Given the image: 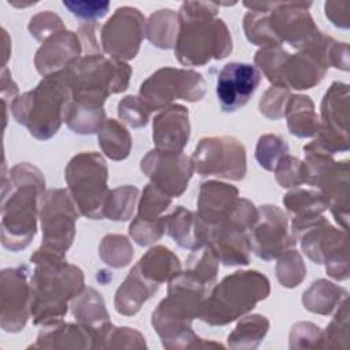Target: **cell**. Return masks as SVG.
Segmentation results:
<instances>
[{
  "label": "cell",
  "mask_w": 350,
  "mask_h": 350,
  "mask_svg": "<svg viewBox=\"0 0 350 350\" xmlns=\"http://www.w3.org/2000/svg\"><path fill=\"white\" fill-rule=\"evenodd\" d=\"M200 174L241 179L245 174V150L232 138L202 139L194 152Z\"/></svg>",
  "instance_id": "obj_6"
},
{
  "label": "cell",
  "mask_w": 350,
  "mask_h": 350,
  "mask_svg": "<svg viewBox=\"0 0 350 350\" xmlns=\"http://www.w3.org/2000/svg\"><path fill=\"white\" fill-rule=\"evenodd\" d=\"M36 180L18 190L10 197L8 205L3 204V239L4 246L12 250L25 247L36 232Z\"/></svg>",
  "instance_id": "obj_5"
},
{
  "label": "cell",
  "mask_w": 350,
  "mask_h": 350,
  "mask_svg": "<svg viewBox=\"0 0 350 350\" xmlns=\"http://www.w3.org/2000/svg\"><path fill=\"white\" fill-rule=\"evenodd\" d=\"M66 178L82 213L89 217H101L98 209L107 191V168L103 159L94 153L79 154L70 163Z\"/></svg>",
  "instance_id": "obj_4"
},
{
  "label": "cell",
  "mask_w": 350,
  "mask_h": 350,
  "mask_svg": "<svg viewBox=\"0 0 350 350\" xmlns=\"http://www.w3.org/2000/svg\"><path fill=\"white\" fill-rule=\"evenodd\" d=\"M264 221L254 228L253 241H256L257 256L269 260L287 246L286 217L276 206H264Z\"/></svg>",
  "instance_id": "obj_13"
},
{
  "label": "cell",
  "mask_w": 350,
  "mask_h": 350,
  "mask_svg": "<svg viewBox=\"0 0 350 350\" xmlns=\"http://www.w3.org/2000/svg\"><path fill=\"white\" fill-rule=\"evenodd\" d=\"M145 159L154 163V165L142 161V170L153 180V186L159 187L164 194L168 197L179 196L187 187L191 163L180 152H150Z\"/></svg>",
  "instance_id": "obj_9"
},
{
  "label": "cell",
  "mask_w": 350,
  "mask_h": 350,
  "mask_svg": "<svg viewBox=\"0 0 350 350\" xmlns=\"http://www.w3.org/2000/svg\"><path fill=\"white\" fill-rule=\"evenodd\" d=\"M268 291V280L258 272H235L215 288L206 304L201 305L200 316L211 324L232 321L253 309L254 304L265 298Z\"/></svg>",
  "instance_id": "obj_3"
},
{
  "label": "cell",
  "mask_w": 350,
  "mask_h": 350,
  "mask_svg": "<svg viewBox=\"0 0 350 350\" xmlns=\"http://www.w3.org/2000/svg\"><path fill=\"white\" fill-rule=\"evenodd\" d=\"M237 189L217 183L208 182L201 187L200 194V216L205 223H216L224 216H232L237 211L234 205Z\"/></svg>",
  "instance_id": "obj_14"
},
{
  "label": "cell",
  "mask_w": 350,
  "mask_h": 350,
  "mask_svg": "<svg viewBox=\"0 0 350 350\" xmlns=\"http://www.w3.org/2000/svg\"><path fill=\"white\" fill-rule=\"evenodd\" d=\"M45 205H42V232L46 247L51 252L63 253L68 243L64 241L62 231L72 239L75 213L67 196L63 190H52L46 196Z\"/></svg>",
  "instance_id": "obj_10"
},
{
  "label": "cell",
  "mask_w": 350,
  "mask_h": 350,
  "mask_svg": "<svg viewBox=\"0 0 350 350\" xmlns=\"http://www.w3.org/2000/svg\"><path fill=\"white\" fill-rule=\"evenodd\" d=\"M216 4L185 3L180 8L178 59L185 64H204L212 56L221 59L231 51V37L221 19H213Z\"/></svg>",
  "instance_id": "obj_1"
},
{
  "label": "cell",
  "mask_w": 350,
  "mask_h": 350,
  "mask_svg": "<svg viewBox=\"0 0 350 350\" xmlns=\"http://www.w3.org/2000/svg\"><path fill=\"white\" fill-rule=\"evenodd\" d=\"M70 92L64 72H56L46 77L37 89L19 97L12 105V112L37 138H49L59 129Z\"/></svg>",
  "instance_id": "obj_2"
},
{
  "label": "cell",
  "mask_w": 350,
  "mask_h": 350,
  "mask_svg": "<svg viewBox=\"0 0 350 350\" xmlns=\"http://www.w3.org/2000/svg\"><path fill=\"white\" fill-rule=\"evenodd\" d=\"M74 15L83 19H96L107 14L111 3L108 1H63Z\"/></svg>",
  "instance_id": "obj_16"
},
{
  "label": "cell",
  "mask_w": 350,
  "mask_h": 350,
  "mask_svg": "<svg viewBox=\"0 0 350 350\" xmlns=\"http://www.w3.org/2000/svg\"><path fill=\"white\" fill-rule=\"evenodd\" d=\"M144 18L135 8L123 7L104 25L103 45L116 57H134L142 38Z\"/></svg>",
  "instance_id": "obj_7"
},
{
  "label": "cell",
  "mask_w": 350,
  "mask_h": 350,
  "mask_svg": "<svg viewBox=\"0 0 350 350\" xmlns=\"http://www.w3.org/2000/svg\"><path fill=\"white\" fill-rule=\"evenodd\" d=\"M198 74L191 71L171 68L157 71L141 86V96L144 98V104L150 108L159 109L175 97L190 101L198 100L201 97L200 94L186 88H182L186 85V82H190Z\"/></svg>",
  "instance_id": "obj_11"
},
{
  "label": "cell",
  "mask_w": 350,
  "mask_h": 350,
  "mask_svg": "<svg viewBox=\"0 0 350 350\" xmlns=\"http://www.w3.org/2000/svg\"><path fill=\"white\" fill-rule=\"evenodd\" d=\"M260 82V71L247 63H228L217 77L216 93L221 109L232 112L243 107L256 92Z\"/></svg>",
  "instance_id": "obj_8"
},
{
  "label": "cell",
  "mask_w": 350,
  "mask_h": 350,
  "mask_svg": "<svg viewBox=\"0 0 350 350\" xmlns=\"http://www.w3.org/2000/svg\"><path fill=\"white\" fill-rule=\"evenodd\" d=\"M189 122L183 107H171L154 119V141L160 150L179 153L187 144Z\"/></svg>",
  "instance_id": "obj_12"
},
{
  "label": "cell",
  "mask_w": 350,
  "mask_h": 350,
  "mask_svg": "<svg viewBox=\"0 0 350 350\" xmlns=\"http://www.w3.org/2000/svg\"><path fill=\"white\" fill-rule=\"evenodd\" d=\"M100 141L107 156L115 160L126 157L131 144L126 130L113 120L105 123L104 129L101 130Z\"/></svg>",
  "instance_id": "obj_15"
}]
</instances>
